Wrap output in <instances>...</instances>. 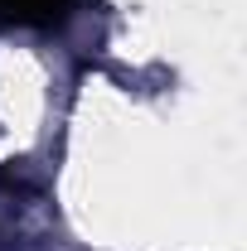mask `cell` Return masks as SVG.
<instances>
[{
  "label": "cell",
  "instance_id": "6da1fadb",
  "mask_svg": "<svg viewBox=\"0 0 247 251\" xmlns=\"http://www.w3.org/2000/svg\"><path fill=\"white\" fill-rule=\"evenodd\" d=\"M68 10V0H0V25H44Z\"/></svg>",
  "mask_w": 247,
  "mask_h": 251
}]
</instances>
